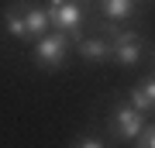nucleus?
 <instances>
[{
  "label": "nucleus",
  "mask_w": 155,
  "mask_h": 148,
  "mask_svg": "<svg viewBox=\"0 0 155 148\" xmlns=\"http://www.w3.org/2000/svg\"><path fill=\"white\" fill-rule=\"evenodd\" d=\"M66 52H69V35H66V31H45L41 38L35 41V62L45 66V69L62 66Z\"/></svg>",
  "instance_id": "1"
},
{
  "label": "nucleus",
  "mask_w": 155,
  "mask_h": 148,
  "mask_svg": "<svg viewBox=\"0 0 155 148\" xmlns=\"http://www.w3.org/2000/svg\"><path fill=\"white\" fill-rule=\"evenodd\" d=\"M110 55L121 62V66H138V59H141V38L134 31L117 35V38L110 41Z\"/></svg>",
  "instance_id": "4"
},
{
  "label": "nucleus",
  "mask_w": 155,
  "mask_h": 148,
  "mask_svg": "<svg viewBox=\"0 0 155 148\" xmlns=\"http://www.w3.org/2000/svg\"><path fill=\"white\" fill-rule=\"evenodd\" d=\"M134 141H138V148H155V127H141Z\"/></svg>",
  "instance_id": "10"
},
{
  "label": "nucleus",
  "mask_w": 155,
  "mask_h": 148,
  "mask_svg": "<svg viewBox=\"0 0 155 148\" xmlns=\"http://www.w3.org/2000/svg\"><path fill=\"white\" fill-rule=\"evenodd\" d=\"M17 11L24 17V28H28V38H41L48 31V11L38 4H17Z\"/></svg>",
  "instance_id": "5"
},
{
  "label": "nucleus",
  "mask_w": 155,
  "mask_h": 148,
  "mask_svg": "<svg viewBox=\"0 0 155 148\" xmlns=\"http://www.w3.org/2000/svg\"><path fill=\"white\" fill-rule=\"evenodd\" d=\"M48 24H55V31H66L79 41V24H83V11L69 0H52L48 4Z\"/></svg>",
  "instance_id": "2"
},
{
  "label": "nucleus",
  "mask_w": 155,
  "mask_h": 148,
  "mask_svg": "<svg viewBox=\"0 0 155 148\" xmlns=\"http://www.w3.org/2000/svg\"><path fill=\"white\" fill-rule=\"evenodd\" d=\"M141 127H145V114H141V110H134L127 104H121L114 110V134L117 138H138Z\"/></svg>",
  "instance_id": "3"
},
{
  "label": "nucleus",
  "mask_w": 155,
  "mask_h": 148,
  "mask_svg": "<svg viewBox=\"0 0 155 148\" xmlns=\"http://www.w3.org/2000/svg\"><path fill=\"white\" fill-rule=\"evenodd\" d=\"M104 14L110 21H124L134 14V0H104Z\"/></svg>",
  "instance_id": "9"
},
{
  "label": "nucleus",
  "mask_w": 155,
  "mask_h": 148,
  "mask_svg": "<svg viewBox=\"0 0 155 148\" xmlns=\"http://www.w3.org/2000/svg\"><path fill=\"white\" fill-rule=\"evenodd\" d=\"M76 52L83 55L86 62H104V59H110V41H104V38H79Z\"/></svg>",
  "instance_id": "6"
},
{
  "label": "nucleus",
  "mask_w": 155,
  "mask_h": 148,
  "mask_svg": "<svg viewBox=\"0 0 155 148\" xmlns=\"http://www.w3.org/2000/svg\"><path fill=\"white\" fill-rule=\"evenodd\" d=\"M76 148H104V141H100V138H79Z\"/></svg>",
  "instance_id": "11"
},
{
  "label": "nucleus",
  "mask_w": 155,
  "mask_h": 148,
  "mask_svg": "<svg viewBox=\"0 0 155 148\" xmlns=\"http://www.w3.org/2000/svg\"><path fill=\"white\" fill-rule=\"evenodd\" d=\"M4 28H7V35H14V38H28V28H24V17H21V11H17V4L4 11Z\"/></svg>",
  "instance_id": "8"
},
{
  "label": "nucleus",
  "mask_w": 155,
  "mask_h": 148,
  "mask_svg": "<svg viewBox=\"0 0 155 148\" xmlns=\"http://www.w3.org/2000/svg\"><path fill=\"white\" fill-rule=\"evenodd\" d=\"M131 107L134 110H141V114H148V110L155 107V79H145L134 86V93H131Z\"/></svg>",
  "instance_id": "7"
}]
</instances>
